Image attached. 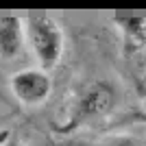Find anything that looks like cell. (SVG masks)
Listing matches in <instances>:
<instances>
[{
	"label": "cell",
	"mask_w": 146,
	"mask_h": 146,
	"mask_svg": "<svg viewBox=\"0 0 146 146\" xmlns=\"http://www.w3.org/2000/svg\"><path fill=\"white\" fill-rule=\"evenodd\" d=\"M26 46L31 48L37 66L42 70H52L59 66L63 50H66V33L52 15L35 13L24 18Z\"/></svg>",
	"instance_id": "1"
},
{
	"label": "cell",
	"mask_w": 146,
	"mask_h": 146,
	"mask_svg": "<svg viewBox=\"0 0 146 146\" xmlns=\"http://www.w3.org/2000/svg\"><path fill=\"white\" fill-rule=\"evenodd\" d=\"M116 105H118L116 87L109 81H94L81 92L68 127H79V124H85V122L107 118L116 109Z\"/></svg>",
	"instance_id": "2"
},
{
	"label": "cell",
	"mask_w": 146,
	"mask_h": 146,
	"mask_svg": "<svg viewBox=\"0 0 146 146\" xmlns=\"http://www.w3.org/2000/svg\"><path fill=\"white\" fill-rule=\"evenodd\" d=\"M9 90L20 105L39 107L52 94V79L42 68H24L9 79Z\"/></svg>",
	"instance_id": "3"
},
{
	"label": "cell",
	"mask_w": 146,
	"mask_h": 146,
	"mask_svg": "<svg viewBox=\"0 0 146 146\" xmlns=\"http://www.w3.org/2000/svg\"><path fill=\"white\" fill-rule=\"evenodd\" d=\"M26 48L24 18L0 15V57L7 61L18 59Z\"/></svg>",
	"instance_id": "4"
},
{
	"label": "cell",
	"mask_w": 146,
	"mask_h": 146,
	"mask_svg": "<svg viewBox=\"0 0 146 146\" xmlns=\"http://www.w3.org/2000/svg\"><path fill=\"white\" fill-rule=\"evenodd\" d=\"M116 24H120V29L127 33L129 39H133V42H137L142 35L146 33V20L144 18H116L113 20Z\"/></svg>",
	"instance_id": "5"
},
{
	"label": "cell",
	"mask_w": 146,
	"mask_h": 146,
	"mask_svg": "<svg viewBox=\"0 0 146 146\" xmlns=\"http://www.w3.org/2000/svg\"><path fill=\"white\" fill-rule=\"evenodd\" d=\"M94 146H137V142L129 135H107L103 140H98Z\"/></svg>",
	"instance_id": "6"
},
{
	"label": "cell",
	"mask_w": 146,
	"mask_h": 146,
	"mask_svg": "<svg viewBox=\"0 0 146 146\" xmlns=\"http://www.w3.org/2000/svg\"><path fill=\"white\" fill-rule=\"evenodd\" d=\"M0 146H24V144H22L18 137H13V135H11V137H5V140L0 142Z\"/></svg>",
	"instance_id": "7"
},
{
	"label": "cell",
	"mask_w": 146,
	"mask_h": 146,
	"mask_svg": "<svg viewBox=\"0 0 146 146\" xmlns=\"http://www.w3.org/2000/svg\"><path fill=\"white\" fill-rule=\"evenodd\" d=\"M142 107H144V111H146V96H144V100H142Z\"/></svg>",
	"instance_id": "8"
}]
</instances>
